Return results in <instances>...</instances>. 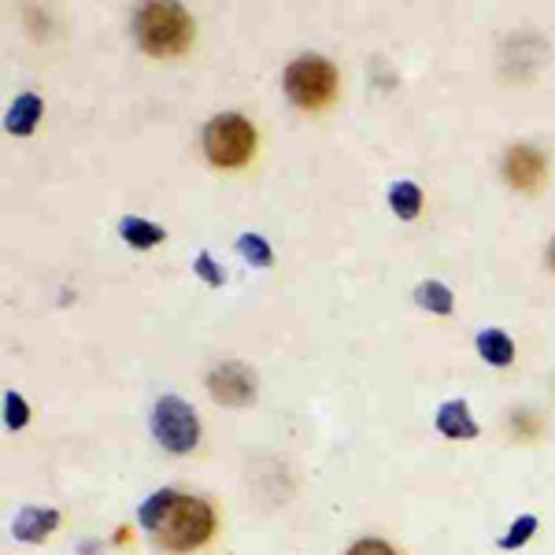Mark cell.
Instances as JSON below:
<instances>
[{"mask_svg": "<svg viewBox=\"0 0 555 555\" xmlns=\"http://www.w3.org/2000/svg\"><path fill=\"white\" fill-rule=\"evenodd\" d=\"M208 389L219 404L245 408V404H253V397H256V378L241 363H222L208 374Z\"/></svg>", "mask_w": 555, "mask_h": 555, "instance_id": "obj_6", "label": "cell"}, {"mask_svg": "<svg viewBox=\"0 0 555 555\" xmlns=\"http://www.w3.org/2000/svg\"><path fill=\"white\" fill-rule=\"evenodd\" d=\"M348 555H397V552H392L385 541H378V537H366V541L352 544V548H348Z\"/></svg>", "mask_w": 555, "mask_h": 555, "instance_id": "obj_19", "label": "cell"}, {"mask_svg": "<svg viewBox=\"0 0 555 555\" xmlns=\"http://www.w3.org/2000/svg\"><path fill=\"white\" fill-rule=\"evenodd\" d=\"M237 253H241V259H248L253 267H271L274 263L271 245H267L259 234H241L237 237Z\"/></svg>", "mask_w": 555, "mask_h": 555, "instance_id": "obj_16", "label": "cell"}, {"mask_svg": "<svg viewBox=\"0 0 555 555\" xmlns=\"http://www.w3.org/2000/svg\"><path fill=\"white\" fill-rule=\"evenodd\" d=\"M437 429H441L444 437H452V441H470V437H478V423L470 418L467 400H449V404H441V411H437Z\"/></svg>", "mask_w": 555, "mask_h": 555, "instance_id": "obj_9", "label": "cell"}, {"mask_svg": "<svg viewBox=\"0 0 555 555\" xmlns=\"http://www.w3.org/2000/svg\"><path fill=\"white\" fill-rule=\"evenodd\" d=\"M175 496H178V492H171V489H159V492H152V496L145 500V504H141V512H138L141 526H145V530L156 533V530H159V522H164L167 512H171Z\"/></svg>", "mask_w": 555, "mask_h": 555, "instance_id": "obj_13", "label": "cell"}, {"mask_svg": "<svg viewBox=\"0 0 555 555\" xmlns=\"http://www.w3.org/2000/svg\"><path fill=\"white\" fill-rule=\"evenodd\" d=\"M4 423L12 429H23L26 423H30V408H26V400L15 389L4 392Z\"/></svg>", "mask_w": 555, "mask_h": 555, "instance_id": "obj_18", "label": "cell"}, {"mask_svg": "<svg viewBox=\"0 0 555 555\" xmlns=\"http://www.w3.org/2000/svg\"><path fill=\"white\" fill-rule=\"evenodd\" d=\"M415 300H418V308L437 311V315H449L455 297H452L449 285H441V282H423V285L415 289Z\"/></svg>", "mask_w": 555, "mask_h": 555, "instance_id": "obj_15", "label": "cell"}, {"mask_svg": "<svg viewBox=\"0 0 555 555\" xmlns=\"http://www.w3.org/2000/svg\"><path fill=\"white\" fill-rule=\"evenodd\" d=\"M119 234H122V241H127L130 248H152V245H159V241H164V230H159L156 222L133 219V215L119 222Z\"/></svg>", "mask_w": 555, "mask_h": 555, "instance_id": "obj_12", "label": "cell"}, {"mask_svg": "<svg viewBox=\"0 0 555 555\" xmlns=\"http://www.w3.org/2000/svg\"><path fill=\"white\" fill-rule=\"evenodd\" d=\"M60 526V512L56 507H23L20 518L12 522V533L15 541H26V544H41L44 537Z\"/></svg>", "mask_w": 555, "mask_h": 555, "instance_id": "obj_8", "label": "cell"}, {"mask_svg": "<svg viewBox=\"0 0 555 555\" xmlns=\"http://www.w3.org/2000/svg\"><path fill=\"white\" fill-rule=\"evenodd\" d=\"M544 171H548V159H544L541 149H533V145L507 149L504 178L515 185V190H537V185H541V178H544Z\"/></svg>", "mask_w": 555, "mask_h": 555, "instance_id": "obj_7", "label": "cell"}, {"mask_svg": "<svg viewBox=\"0 0 555 555\" xmlns=\"http://www.w3.org/2000/svg\"><path fill=\"white\" fill-rule=\"evenodd\" d=\"M196 274H201L208 285H222V271H219V267H215V259H211L208 253L196 256Z\"/></svg>", "mask_w": 555, "mask_h": 555, "instance_id": "obj_20", "label": "cell"}, {"mask_svg": "<svg viewBox=\"0 0 555 555\" xmlns=\"http://www.w3.org/2000/svg\"><path fill=\"white\" fill-rule=\"evenodd\" d=\"M38 119H41V96L23 93L20 101L12 104V112H8L4 127H8V133H20V138H26V133H34V127H38Z\"/></svg>", "mask_w": 555, "mask_h": 555, "instance_id": "obj_10", "label": "cell"}, {"mask_svg": "<svg viewBox=\"0 0 555 555\" xmlns=\"http://www.w3.org/2000/svg\"><path fill=\"white\" fill-rule=\"evenodd\" d=\"M548 263L555 267V241H552V248H548Z\"/></svg>", "mask_w": 555, "mask_h": 555, "instance_id": "obj_21", "label": "cell"}, {"mask_svg": "<svg viewBox=\"0 0 555 555\" xmlns=\"http://www.w3.org/2000/svg\"><path fill=\"white\" fill-rule=\"evenodd\" d=\"M389 204L400 219H415V215L423 211V193H418L415 182H397L389 190Z\"/></svg>", "mask_w": 555, "mask_h": 555, "instance_id": "obj_14", "label": "cell"}, {"mask_svg": "<svg viewBox=\"0 0 555 555\" xmlns=\"http://www.w3.org/2000/svg\"><path fill=\"white\" fill-rule=\"evenodd\" d=\"M152 434H156V441L164 444L167 452L182 455V452H193L196 441H201V423H196V411L185 404V400L164 397L152 408Z\"/></svg>", "mask_w": 555, "mask_h": 555, "instance_id": "obj_5", "label": "cell"}, {"mask_svg": "<svg viewBox=\"0 0 555 555\" xmlns=\"http://www.w3.org/2000/svg\"><path fill=\"white\" fill-rule=\"evenodd\" d=\"M478 352L481 360H489L492 366H507L515 360V345L504 330H481L478 334Z\"/></svg>", "mask_w": 555, "mask_h": 555, "instance_id": "obj_11", "label": "cell"}, {"mask_svg": "<svg viewBox=\"0 0 555 555\" xmlns=\"http://www.w3.org/2000/svg\"><path fill=\"white\" fill-rule=\"evenodd\" d=\"M204 152L215 167H245L256 152V130L245 115L222 112L204 127Z\"/></svg>", "mask_w": 555, "mask_h": 555, "instance_id": "obj_2", "label": "cell"}, {"mask_svg": "<svg viewBox=\"0 0 555 555\" xmlns=\"http://www.w3.org/2000/svg\"><path fill=\"white\" fill-rule=\"evenodd\" d=\"M337 89V67L326 56H297L285 67V93L297 107H322Z\"/></svg>", "mask_w": 555, "mask_h": 555, "instance_id": "obj_4", "label": "cell"}, {"mask_svg": "<svg viewBox=\"0 0 555 555\" xmlns=\"http://www.w3.org/2000/svg\"><path fill=\"white\" fill-rule=\"evenodd\" d=\"M133 30L149 56H178L193 41V20L182 4H145L133 20Z\"/></svg>", "mask_w": 555, "mask_h": 555, "instance_id": "obj_1", "label": "cell"}, {"mask_svg": "<svg viewBox=\"0 0 555 555\" xmlns=\"http://www.w3.org/2000/svg\"><path fill=\"white\" fill-rule=\"evenodd\" d=\"M215 530V515L211 507L204 504V500L196 496H175L171 512H167V518L159 522V544L171 552H193L201 548L204 541L211 537Z\"/></svg>", "mask_w": 555, "mask_h": 555, "instance_id": "obj_3", "label": "cell"}, {"mask_svg": "<svg viewBox=\"0 0 555 555\" xmlns=\"http://www.w3.org/2000/svg\"><path fill=\"white\" fill-rule=\"evenodd\" d=\"M537 533V518L533 515H522L518 518V522L512 526V530H507V537H500V548H522L526 541H530V537Z\"/></svg>", "mask_w": 555, "mask_h": 555, "instance_id": "obj_17", "label": "cell"}]
</instances>
